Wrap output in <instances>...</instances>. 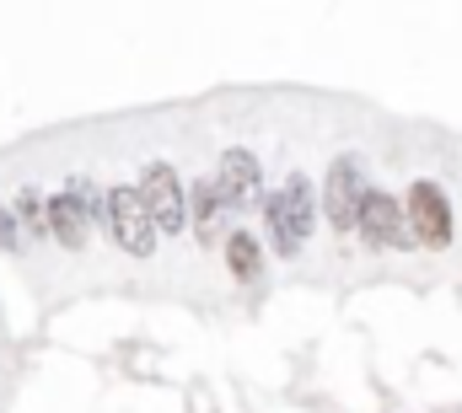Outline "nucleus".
Segmentation results:
<instances>
[{
    "label": "nucleus",
    "mask_w": 462,
    "mask_h": 413,
    "mask_svg": "<svg viewBox=\"0 0 462 413\" xmlns=\"http://www.w3.org/2000/svg\"><path fill=\"white\" fill-rule=\"evenodd\" d=\"M258 215H263V225H269L274 252H280V258H301V247H307L312 225H318V194H312L307 172H291V178L263 199Z\"/></svg>",
    "instance_id": "1"
},
{
    "label": "nucleus",
    "mask_w": 462,
    "mask_h": 413,
    "mask_svg": "<svg viewBox=\"0 0 462 413\" xmlns=\"http://www.w3.org/2000/svg\"><path fill=\"white\" fill-rule=\"evenodd\" d=\"M108 231H114V242L129 252V258H151L156 252V220H151V209L140 199V183H118L108 188Z\"/></svg>",
    "instance_id": "2"
},
{
    "label": "nucleus",
    "mask_w": 462,
    "mask_h": 413,
    "mask_svg": "<svg viewBox=\"0 0 462 413\" xmlns=\"http://www.w3.org/2000/svg\"><path fill=\"white\" fill-rule=\"evenodd\" d=\"M365 194H371V188H365V167H360L355 156H339V161L328 167V178H323V215H328V225H334V231H355Z\"/></svg>",
    "instance_id": "3"
},
{
    "label": "nucleus",
    "mask_w": 462,
    "mask_h": 413,
    "mask_svg": "<svg viewBox=\"0 0 462 413\" xmlns=\"http://www.w3.org/2000/svg\"><path fill=\"white\" fill-rule=\"evenodd\" d=\"M140 199L151 209L156 231H167V236L189 231V199H183V183H178V172H172L167 161H151V167L140 172Z\"/></svg>",
    "instance_id": "4"
},
{
    "label": "nucleus",
    "mask_w": 462,
    "mask_h": 413,
    "mask_svg": "<svg viewBox=\"0 0 462 413\" xmlns=\"http://www.w3.org/2000/svg\"><path fill=\"white\" fill-rule=\"evenodd\" d=\"M371 247L393 252V247H414V225H409V205H398L393 194L371 188L365 205H360V225H355Z\"/></svg>",
    "instance_id": "5"
},
{
    "label": "nucleus",
    "mask_w": 462,
    "mask_h": 413,
    "mask_svg": "<svg viewBox=\"0 0 462 413\" xmlns=\"http://www.w3.org/2000/svg\"><path fill=\"white\" fill-rule=\"evenodd\" d=\"M403 205H409V225H414V242L420 247H447L452 242V199H447L441 183L420 178Z\"/></svg>",
    "instance_id": "6"
},
{
    "label": "nucleus",
    "mask_w": 462,
    "mask_h": 413,
    "mask_svg": "<svg viewBox=\"0 0 462 413\" xmlns=\"http://www.w3.org/2000/svg\"><path fill=\"white\" fill-rule=\"evenodd\" d=\"M216 188H221V199H226L231 215H242V209H263V172H258V156L253 151H242V145H231L226 156H221V172H216Z\"/></svg>",
    "instance_id": "7"
},
{
    "label": "nucleus",
    "mask_w": 462,
    "mask_h": 413,
    "mask_svg": "<svg viewBox=\"0 0 462 413\" xmlns=\"http://www.w3.org/2000/svg\"><path fill=\"white\" fill-rule=\"evenodd\" d=\"M231 209L221 199V188H216V178H199L194 188H189V225H194V236L205 242V247H226L231 231H226Z\"/></svg>",
    "instance_id": "8"
},
{
    "label": "nucleus",
    "mask_w": 462,
    "mask_h": 413,
    "mask_svg": "<svg viewBox=\"0 0 462 413\" xmlns=\"http://www.w3.org/2000/svg\"><path fill=\"white\" fill-rule=\"evenodd\" d=\"M49 231H54V242L65 247V252H87V242H92V215L81 209V199L70 194V188H60L54 199H49Z\"/></svg>",
    "instance_id": "9"
},
{
    "label": "nucleus",
    "mask_w": 462,
    "mask_h": 413,
    "mask_svg": "<svg viewBox=\"0 0 462 413\" xmlns=\"http://www.w3.org/2000/svg\"><path fill=\"white\" fill-rule=\"evenodd\" d=\"M221 252H226V269H231L236 285H258V274H263V247H258L253 231H231V242Z\"/></svg>",
    "instance_id": "10"
},
{
    "label": "nucleus",
    "mask_w": 462,
    "mask_h": 413,
    "mask_svg": "<svg viewBox=\"0 0 462 413\" xmlns=\"http://www.w3.org/2000/svg\"><path fill=\"white\" fill-rule=\"evenodd\" d=\"M11 209H16V220H22L27 242H43V236H54V231H49V199H43L38 188H22Z\"/></svg>",
    "instance_id": "11"
},
{
    "label": "nucleus",
    "mask_w": 462,
    "mask_h": 413,
    "mask_svg": "<svg viewBox=\"0 0 462 413\" xmlns=\"http://www.w3.org/2000/svg\"><path fill=\"white\" fill-rule=\"evenodd\" d=\"M65 188H70V194L81 199V209L92 215V225H108V194H103V188H97L92 178H70Z\"/></svg>",
    "instance_id": "12"
},
{
    "label": "nucleus",
    "mask_w": 462,
    "mask_h": 413,
    "mask_svg": "<svg viewBox=\"0 0 462 413\" xmlns=\"http://www.w3.org/2000/svg\"><path fill=\"white\" fill-rule=\"evenodd\" d=\"M22 247H27V231H22L16 209L0 205V252H22Z\"/></svg>",
    "instance_id": "13"
}]
</instances>
